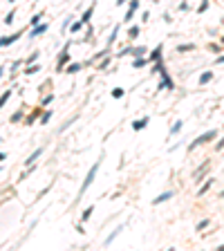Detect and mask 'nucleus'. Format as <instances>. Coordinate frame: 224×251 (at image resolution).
Returning <instances> with one entry per match:
<instances>
[{
  "label": "nucleus",
  "mask_w": 224,
  "mask_h": 251,
  "mask_svg": "<svg viewBox=\"0 0 224 251\" xmlns=\"http://www.w3.org/2000/svg\"><path fill=\"white\" fill-rule=\"evenodd\" d=\"M215 135H217V132H215V130H209V132H204V135H199V137H197V139H195V141H193V144H191V150H193V148H195V146H202V144H206V141H211V139H215Z\"/></svg>",
  "instance_id": "nucleus-2"
},
{
  "label": "nucleus",
  "mask_w": 224,
  "mask_h": 251,
  "mask_svg": "<svg viewBox=\"0 0 224 251\" xmlns=\"http://www.w3.org/2000/svg\"><path fill=\"white\" fill-rule=\"evenodd\" d=\"M162 52H164V45L159 43L157 47L152 49V54H150V61H159V59H162Z\"/></svg>",
  "instance_id": "nucleus-8"
},
{
  "label": "nucleus",
  "mask_w": 224,
  "mask_h": 251,
  "mask_svg": "<svg viewBox=\"0 0 224 251\" xmlns=\"http://www.w3.org/2000/svg\"><path fill=\"white\" fill-rule=\"evenodd\" d=\"M9 96H11V90H7V92H5L2 96H0V108H2V105H5V103L9 101Z\"/></svg>",
  "instance_id": "nucleus-16"
},
{
  "label": "nucleus",
  "mask_w": 224,
  "mask_h": 251,
  "mask_svg": "<svg viewBox=\"0 0 224 251\" xmlns=\"http://www.w3.org/2000/svg\"><path fill=\"white\" fill-rule=\"evenodd\" d=\"M49 117H52V115H49V112H43V117H41V123L45 126V123H47V121H49Z\"/></svg>",
  "instance_id": "nucleus-24"
},
{
  "label": "nucleus",
  "mask_w": 224,
  "mask_h": 251,
  "mask_svg": "<svg viewBox=\"0 0 224 251\" xmlns=\"http://www.w3.org/2000/svg\"><path fill=\"white\" fill-rule=\"evenodd\" d=\"M14 11H9V16H7V18H5V22H7V25H11V22H14Z\"/></svg>",
  "instance_id": "nucleus-28"
},
{
  "label": "nucleus",
  "mask_w": 224,
  "mask_h": 251,
  "mask_svg": "<svg viewBox=\"0 0 224 251\" xmlns=\"http://www.w3.org/2000/svg\"><path fill=\"white\" fill-rule=\"evenodd\" d=\"M38 70H41V67H38V65H29V67H27V70H25V74H36Z\"/></svg>",
  "instance_id": "nucleus-22"
},
{
  "label": "nucleus",
  "mask_w": 224,
  "mask_h": 251,
  "mask_svg": "<svg viewBox=\"0 0 224 251\" xmlns=\"http://www.w3.org/2000/svg\"><path fill=\"white\" fill-rule=\"evenodd\" d=\"M117 34H119V27H114L112 34H110V38H108V45H112L114 41H117Z\"/></svg>",
  "instance_id": "nucleus-18"
},
{
  "label": "nucleus",
  "mask_w": 224,
  "mask_h": 251,
  "mask_svg": "<svg viewBox=\"0 0 224 251\" xmlns=\"http://www.w3.org/2000/svg\"><path fill=\"white\" fill-rule=\"evenodd\" d=\"M220 197H224V191H222V193H220Z\"/></svg>",
  "instance_id": "nucleus-35"
},
{
  "label": "nucleus",
  "mask_w": 224,
  "mask_h": 251,
  "mask_svg": "<svg viewBox=\"0 0 224 251\" xmlns=\"http://www.w3.org/2000/svg\"><path fill=\"white\" fill-rule=\"evenodd\" d=\"M211 79H213V72H204L202 76H199V85H206Z\"/></svg>",
  "instance_id": "nucleus-10"
},
{
  "label": "nucleus",
  "mask_w": 224,
  "mask_h": 251,
  "mask_svg": "<svg viewBox=\"0 0 224 251\" xmlns=\"http://www.w3.org/2000/svg\"><path fill=\"white\" fill-rule=\"evenodd\" d=\"M67 47H70V45H65V49H63V56H61V61H59V72H63V63L70 59V56H67Z\"/></svg>",
  "instance_id": "nucleus-11"
},
{
  "label": "nucleus",
  "mask_w": 224,
  "mask_h": 251,
  "mask_svg": "<svg viewBox=\"0 0 224 251\" xmlns=\"http://www.w3.org/2000/svg\"><path fill=\"white\" fill-rule=\"evenodd\" d=\"M2 159H7V155H5V152H0V164H2Z\"/></svg>",
  "instance_id": "nucleus-31"
},
{
  "label": "nucleus",
  "mask_w": 224,
  "mask_h": 251,
  "mask_svg": "<svg viewBox=\"0 0 224 251\" xmlns=\"http://www.w3.org/2000/svg\"><path fill=\"white\" fill-rule=\"evenodd\" d=\"M148 126V117H143V119H137V121H132V128L135 130H141V128H146Z\"/></svg>",
  "instance_id": "nucleus-9"
},
{
  "label": "nucleus",
  "mask_w": 224,
  "mask_h": 251,
  "mask_svg": "<svg viewBox=\"0 0 224 251\" xmlns=\"http://www.w3.org/2000/svg\"><path fill=\"white\" fill-rule=\"evenodd\" d=\"M0 76H2V67H0Z\"/></svg>",
  "instance_id": "nucleus-36"
},
{
  "label": "nucleus",
  "mask_w": 224,
  "mask_h": 251,
  "mask_svg": "<svg viewBox=\"0 0 224 251\" xmlns=\"http://www.w3.org/2000/svg\"><path fill=\"white\" fill-rule=\"evenodd\" d=\"M79 70H81V65H79V63H70V65H67V70H65V72H70V74H76Z\"/></svg>",
  "instance_id": "nucleus-14"
},
{
  "label": "nucleus",
  "mask_w": 224,
  "mask_h": 251,
  "mask_svg": "<svg viewBox=\"0 0 224 251\" xmlns=\"http://www.w3.org/2000/svg\"><path fill=\"white\" fill-rule=\"evenodd\" d=\"M209 186H211V182H206V184H204L202 188H199V195H204V193H206V191H209Z\"/></svg>",
  "instance_id": "nucleus-29"
},
{
  "label": "nucleus",
  "mask_w": 224,
  "mask_h": 251,
  "mask_svg": "<svg viewBox=\"0 0 224 251\" xmlns=\"http://www.w3.org/2000/svg\"><path fill=\"white\" fill-rule=\"evenodd\" d=\"M224 146V137H222V141H220V144H217V148H222Z\"/></svg>",
  "instance_id": "nucleus-32"
},
{
  "label": "nucleus",
  "mask_w": 224,
  "mask_h": 251,
  "mask_svg": "<svg viewBox=\"0 0 224 251\" xmlns=\"http://www.w3.org/2000/svg\"><path fill=\"white\" fill-rule=\"evenodd\" d=\"M38 115H41V108H36V110H34L32 115H29V119H27V123H32V121H34V119H36Z\"/></svg>",
  "instance_id": "nucleus-19"
},
{
  "label": "nucleus",
  "mask_w": 224,
  "mask_h": 251,
  "mask_svg": "<svg viewBox=\"0 0 224 251\" xmlns=\"http://www.w3.org/2000/svg\"><path fill=\"white\" fill-rule=\"evenodd\" d=\"M41 155H43V148H38L36 152H32V155H29V157L25 159V164H27V166H34V164H36V159L41 157Z\"/></svg>",
  "instance_id": "nucleus-4"
},
{
  "label": "nucleus",
  "mask_w": 224,
  "mask_h": 251,
  "mask_svg": "<svg viewBox=\"0 0 224 251\" xmlns=\"http://www.w3.org/2000/svg\"><path fill=\"white\" fill-rule=\"evenodd\" d=\"M112 96H114V99H121V96H123V88H117V90H112Z\"/></svg>",
  "instance_id": "nucleus-20"
},
{
  "label": "nucleus",
  "mask_w": 224,
  "mask_h": 251,
  "mask_svg": "<svg viewBox=\"0 0 224 251\" xmlns=\"http://www.w3.org/2000/svg\"><path fill=\"white\" fill-rule=\"evenodd\" d=\"M45 29H47V25H45V22H38V25H34V29H32L29 36H32V38H36V36H41Z\"/></svg>",
  "instance_id": "nucleus-3"
},
{
  "label": "nucleus",
  "mask_w": 224,
  "mask_h": 251,
  "mask_svg": "<svg viewBox=\"0 0 224 251\" xmlns=\"http://www.w3.org/2000/svg\"><path fill=\"white\" fill-rule=\"evenodd\" d=\"M117 5H123V0H117Z\"/></svg>",
  "instance_id": "nucleus-34"
},
{
  "label": "nucleus",
  "mask_w": 224,
  "mask_h": 251,
  "mask_svg": "<svg viewBox=\"0 0 224 251\" xmlns=\"http://www.w3.org/2000/svg\"><path fill=\"white\" fill-rule=\"evenodd\" d=\"M108 65H110V59H108V61H103L101 65H99V70H108Z\"/></svg>",
  "instance_id": "nucleus-30"
},
{
  "label": "nucleus",
  "mask_w": 224,
  "mask_h": 251,
  "mask_svg": "<svg viewBox=\"0 0 224 251\" xmlns=\"http://www.w3.org/2000/svg\"><path fill=\"white\" fill-rule=\"evenodd\" d=\"M173 195H175L173 191H166V193H162L159 197H155V199H152V204H162V202H166V199H170Z\"/></svg>",
  "instance_id": "nucleus-7"
},
{
  "label": "nucleus",
  "mask_w": 224,
  "mask_h": 251,
  "mask_svg": "<svg viewBox=\"0 0 224 251\" xmlns=\"http://www.w3.org/2000/svg\"><path fill=\"white\" fill-rule=\"evenodd\" d=\"M92 211H94V209H92V206H88V209H85V211H83V215H81V220H83V222H88V220H90V215H92Z\"/></svg>",
  "instance_id": "nucleus-15"
},
{
  "label": "nucleus",
  "mask_w": 224,
  "mask_h": 251,
  "mask_svg": "<svg viewBox=\"0 0 224 251\" xmlns=\"http://www.w3.org/2000/svg\"><path fill=\"white\" fill-rule=\"evenodd\" d=\"M20 119H22V115H20V112H14V115H11V123L20 121Z\"/></svg>",
  "instance_id": "nucleus-23"
},
{
  "label": "nucleus",
  "mask_w": 224,
  "mask_h": 251,
  "mask_svg": "<svg viewBox=\"0 0 224 251\" xmlns=\"http://www.w3.org/2000/svg\"><path fill=\"white\" fill-rule=\"evenodd\" d=\"M94 5H96V2H92L90 7H88V9L83 11V16H81V22H90V18H92V14H94Z\"/></svg>",
  "instance_id": "nucleus-6"
},
{
  "label": "nucleus",
  "mask_w": 224,
  "mask_h": 251,
  "mask_svg": "<svg viewBox=\"0 0 224 251\" xmlns=\"http://www.w3.org/2000/svg\"><path fill=\"white\" fill-rule=\"evenodd\" d=\"M132 65L135 67H143V65H148V59H146V56H139V59H135Z\"/></svg>",
  "instance_id": "nucleus-12"
},
{
  "label": "nucleus",
  "mask_w": 224,
  "mask_h": 251,
  "mask_svg": "<svg viewBox=\"0 0 224 251\" xmlns=\"http://www.w3.org/2000/svg\"><path fill=\"white\" fill-rule=\"evenodd\" d=\"M217 63H224V56H220V59H217Z\"/></svg>",
  "instance_id": "nucleus-33"
},
{
  "label": "nucleus",
  "mask_w": 224,
  "mask_h": 251,
  "mask_svg": "<svg viewBox=\"0 0 224 251\" xmlns=\"http://www.w3.org/2000/svg\"><path fill=\"white\" fill-rule=\"evenodd\" d=\"M179 130H182V121H177V123L173 126V128H170V135H177Z\"/></svg>",
  "instance_id": "nucleus-21"
},
{
  "label": "nucleus",
  "mask_w": 224,
  "mask_h": 251,
  "mask_svg": "<svg viewBox=\"0 0 224 251\" xmlns=\"http://www.w3.org/2000/svg\"><path fill=\"white\" fill-rule=\"evenodd\" d=\"M96 170H99V162H96L94 166L90 168V173H88V177H85V182L81 184V188H79V195H76V197H81L83 193H85V188H88V186L92 184V182H94V175H96Z\"/></svg>",
  "instance_id": "nucleus-1"
},
{
  "label": "nucleus",
  "mask_w": 224,
  "mask_h": 251,
  "mask_svg": "<svg viewBox=\"0 0 224 251\" xmlns=\"http://www.w3.org/2000/svg\"><path fill=\"white\" fill-rule=\"evenodd\" d=\"M41 18H43V14H36V16L32 18V25H38V22H41Z\"/></svg>",
  "instance_id": "nucleus-26"
},
{
  "label": "nucleus",
  "mask_w": 224,
  "mask_h": 251,
  "mask_svg": "<svg viewBox=\"0 0 224 251\" xmlns=\"http://www.w3.org/2000/svg\"><path fill=\"white\" fill-rule=\"evenodd\" d=\"M128 36H130V38H137V36H139V27H137V25L130 27V29H128Z\"/></svg>",
  "instance_id": "nucleus-17"
},
{
  "label": "nucleus",
  "mask_w": 224,
  "mask_h": 251,
  "mask_svg": "<svg viewBox=\"0 0 224 251\" xmlns=\"http://www.w3.org/2000/svg\"><path fill=\"white\" fill-rule=\"evenodd\" d=\"M191 49H195L193 43H186V45H177V52H191Z\"/></svg>",
  "instance_id": "nucleus-13"
},
{
  "label": "nucleus",
  "mask_w": 224,
  "mask_h": 251,
  "mask_svg": "<svg viewBox=\"0 0 224 251\" xmlns=\"http://www.w3.org/2000/svg\"><path fill=\"white\" fill-rule=\"evenodd\" d=\"M20 34H22V32L14 34V36H7V38H0V47H5V45H11V43H16V41L20 38Z\"/></svg>",
  "instance_id": "nucleus-5"
},
{
  "label": "nucleus",
  "mask_w": 224,
  "mask_h": 251,
  "mask_svg": "<svg viewBox=\"0 0 224 251\" xmlns=\"http://www.w3.org/2000/svg\"><path fill=\"white\" fill-rule=\"evenodd\" d=\"M83 25H85V22H81V20H79V22H74V25H72V32H79Z\"/></svg>",
  "instance_id": "nucleus-25"
},
{
  "label": "nucleus",
  "mask_w": 224,
  "mask_h": 251,
  "mask_svg": "<svg viewBox=\"0 0 224 251\" xmlns=\"http://www.w3.org/2000/svg\"><path fill=\"white\" fill-rule=\"evenodd\" d=\"M206 226H209V220H202V222H199V224H197V231H202V229H206Z\"/></svg>",
  "instance_id": "nucleus-27"
}]
</instances>
